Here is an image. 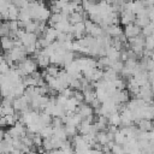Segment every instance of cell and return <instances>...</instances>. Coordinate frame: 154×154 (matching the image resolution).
<instances>
[{
  "label": "cell",
  "mask_w": 154,
  "mask_h": 154,
  "mask_svg": "<svg viewBox=\"0 0 154 154\" xmlns=\"http://www.w3.org/2000/svg\"><path fill=\"white\" fill-rule=\"evenodd\" d=\"M137 124H138V129L141 131H150L153 129V123H152V120H148V119H141Z\"/></svg>",
  "instance_id": "cell-8"
},
{
  "label": "cell",
  "mask_w": 154,
  "mask_h": 154,
  "mask_svg": "<svg viewBox=\"0 0 154 154\" xmlns=\"http://www.w3.org/2000/svg\"><path fill=\"white\" fill-rule=\"evenodd\" d=\"M18 14H19V8L16 5H13L12 2H10V5H8V20H17Z\"/></svg>",
  "instance_id": "cell-7"
},
{
  "label": "cell",
  "mask_w": 154,
  "mask_h": 154,
  "mask_svg": "<svg viewBox=\"0 0 154 154\" xmlns=\"http://www.w3.org/2000/svg\"><path fill=\"white\" fill-rule=\"evenodd\" d=\"M129 154H143V152H142L141 149H134V150H131Z\"/></svg>",
  "instance_id": "cell-17"
},
{
  "label": "cell",
  "mask_w": 154,
  "mask_h": 154,
  "mask_svg": "<svg viewBox=\"0 0 154 154\" xmlns=\"http://www.w3.org/2000/svg\"><path fill=\"white\" fill-rule=\"evenodd\" d=\"M38 134L42 136V138H49V137L53 136V134H54V129H53L52 125H45V126L40 130Z\"/></svg>",
  "instance_id": "cell-9"
},
{
  "label": "cell",
  "mask_w": 154,
  "mask_h": 154,
  "mask_svg": "<svg viewBox=\"0 0 154 154\" xmlns=\"http://www.w3.org/2000/svg\"><path fill=\"white\" fill-rule=\"evenodd\" d=\"M107 119H108V125H116V126L120 125V113H118V112L111 113L107 117Z\"/></svg>",
  "instance_id": "cell-10"
},
{
  "label": "cell",
  "mask_w": 154,
  "mask_h": 154,
  "mask_svg": "<svg viewBox=\"0 0 154 154\" xmlns=\"http://www.w3.org/2000/svg\"><path fill=\"white\" fill-rule=\"evenodd\" d=\"M59 71H60V69H59L57 65H52V64H49V65L46 67V72H47V75L53 76V77H57L58 73H59Z\"/></svg>",
  "instance_id": "cell-14"
},
{
  "label": "cell",
  "mask_w": 154,
  "mask_h": 154,
  "mask_svg": "<svg viewBox=\"0 0 154 154\" xmlns=\"http://www.w3.org/2000/svg\"><path fill=\"white\" fill-rule=\"evenodd\" d=\"M13 47H14V38H11L10 36L0 37V48L4 52H10Z\"/></svg>",
  "instance_id": "cell-3"
},
{
  "label": "cell",
  "mask_w": 154,
  "mask_h": 154,
  "mask_svg": "<svg viewBox=\"0 0 154 154\" xmlns=\"http://www.w3.org/2000/svg\"><path fill=\"white\" fill-rule=\"evenodd\" d=\"M4 134H5V131L2 130V128H0V141L4 140Z\"/></svg>",
  "instance_id": "cell-18"
},
{
  "label": "cell",
  "mask_w": 154,
  "mask_h": 154,
  "mask_svg": "<svg viewBox=\"0 0 154 154\" xmlns=\"http://www.w3.org/2000/svg\"><path fill=\"white\" fill-rule=\"evenodd\" d=\"M95 140H96V142H99L101 146H105V144L108 142L106 131H97V132H96V137H95Z\"/></svg>",
  "instance_id": "cell-13"
},
{
  "label": "cell",
  "mask_w": 154,
  "mask_h": 154,
  "mask_svg": "<svg viewBox=\"0 0 154 154\" xmlns=\"http://www.w3.org/2000/svg\"><path fill=\"white\" fill-rule=\"evenodd\" d=\"M84 12H72L69 14V22L70 24H76L84 20Z\"/></svg>",
  "instance_id": "cell-6"
},
{
  "label": "cell",
  "mask_w": 154,
  "mask_h": 154,
  "mask_svg": "<svg viewBox=\"0 0 154 154\" xmlns=\"http://www.w3.org/2000/svg\"><path fill=\"white\" fill-rule=\"evenodd\" d=\"M105 31H106V34L109 35L111 37H117V36H119V35L123 34V29H122L118 24H111V25L106 26V28H105Z\"/></svg>",
  "instance_id": "cell-4"
},
{
  "label": "cell",
  "mask_w": 154,
  "mask_h": 154,
  "mask_svg": "<svg viewBox=\"0 0 154 154\" xmlns=\"http://www.w3.org/2000/svg\"><path fill=\"white\" fill-rule=\"evenodd\" d=\"M10 58L12 59L13 63H20L23 61L24 59H26V52H25V48L24 46H16L13 47L10 52H7Z\"/></svg>",
  "instance_id": "cell-1"
},
{
  "label": "cell",
  "mask_w": 154,
  "mask_h": 154,
  "mask_svg": "<svg viewBox=\"0 0 154 154\" xmlns=\"http://www.w3.org/2000/svg\"><path fill=\"white\" fill-rule=\"evenodd\" d=\"M114 143H117V144H120V146H123L124 143H126V136L118 129V131L114 134Z\"/></svg>",
  "instance_id": "cell-12"
},
{
  "label": "cell",
  "mask_w": 154,
  "mask_h": 154,
  "mask_svg": "<svg viewBox=\"0 0 154 154\" xmlns=\"http://www.w3.org/2000/svg\"><path fill=\"white\" fill-rule=\"evenodd\" d=\"M2 36H10L8 20H1L0 22V37H2Z\"/></svg>",
  "instance_id": "cell-11"
},
{
  "label": "cell",
  "mask_w": 154,
  "mask_h": 154,
  "mask_svg": "<svg viewBox=\"0 0 154 154\" xmlns=\"http://www.w3.org/2000/svg\"><path fill=\"white\" fill-rule=\"evenodd\" d=\"M135 18H136V16L132 12H129V11L123 10L122 11V16H120V23L123 25H128V24L134 23L135 22Z\"/></svg>",
  "instance_id": "cell-5"
},
{
  "label": "cell",
  "mask_w": 154,
  "mask_h": 154,
  "mask_svg": "<svg viewBox=\"0 0 154 154\" xmlns=\"http://www.w3.org/2000/svg\"><path fill=\"white\" fill-rule=\"evenodd\" d=\"M42 141H43L42 136H41L38 132H36V134L34 135V137H32V143H34L36 147H40V146H42Z\"/></svg>",
  "instance_id": "cell-16"
},
{
  "label": "cell",
  "mask_w": 154,
  "mask_h": 154,
  "mask_svg": "<svg viewBox=\"0 0 154 154\" xmlns=\"http://www.w3.org/2000/svg\"><path fill=\"white\" fill-rule=\"evenodd\" d=\"M144 48L149 49V51L154 49V35L146 36V38H144Z\"/></svg>",
  "instance_id": "cell-15"
},
{
  "label": "cell",
  "mask_w": 154,
  "mask_h": 154,
  "mask_svg": "<svg viewBox=\"0 0 154 154\" xmlns=\"http://www.w3.org/2000/svg\"><path fill=\"white\" fill-rule=\"evenodd\" d=\"M123 34L125 35L126 38H130V37H135L137 35L141 34V28L137 26L135 23H131V24H128L125 25V29L123 30Z\"/></svg>",
  "instance_id": "cell-2"
},
{
  "label": "cell",
  "mask_w": 154,
  "mask_h": 154,
  "mask_svg": "<svg viewBox=\"0 0 154 154\" xmlns=\"http://www.w3.org/2000/svg\"><path fill=\"white\" fill-rule=\"evenodd\" d=\"M2 99H4V96L0 95V106H1V103H2Z\"/></svg>",
  "instance_id": "cell-19"
}]
</instances>
